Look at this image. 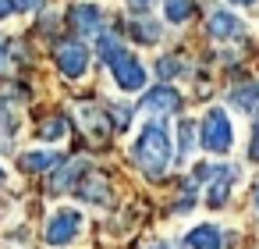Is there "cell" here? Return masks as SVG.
I'll list each match as a JSON object with an SVG mask.
<instances>
[{"instance_id":"83f0119b","label":"cell","mask_w":259,"mask_h":249,"mask_svg":"<svg viewBox=\"0 0 259 249\" xmlns=\"http://www.w3.org/2000/svg\"><path fill=\"white\" fill-rule=\"evenodd\" d=\"M231 4H241V8H248V4H255V0H231Z\"/></svg>"},{"instance_id":"ffe728a7","label":"cell","mask_w":259,"mask_h":249,"mask_svg":"<svg viewBox=\"0 0 259 249\" xmlns=\"http://www.w3.org/2000/svg\"><path fill=\"white\" fill-rule=\"evenodd\" d=\"M156 72H160V79H170V75L181 72V64H178V57H163V61L156 64Z\"/></svg>"},{"instance_id":"8992f818","label":"cell","mask_w":259,"mask_h":249,"mask_svg":"<svg viewBox=\"0 0 259 249\" xmlns=\"http://www.w3.org/2000/svg\"><path fill=\"white\" fill-rule=\"evenodd\" d=\"M68 25H71V32H78V36H100L103 25H107V15H103L100 4H89V0H82V4H71Z\"/></svg>"},{"instance_id":"9c48e42d","label":"cell","mask_w":259,"mask_h":249,"mask_svg":"<svg viewBox=\"0 0 259 249\" xmlns=\"http://www.w3.org/2000/svg\"><path fill=\"white\" fill-rule=\"evenodd\" d=\"M75 196L82 199V203H96V206H110V185H107V178L103 174H96V171H89L78 185H75Z\"/></svg>"},{"instance_id":"5bb4252c","label":"cell","mask_w":259,"mask_h":249,"mask_svg":"<svg viewBox=\"0 0 259 249\" xmlns=\"http://www.w3.org/2000/svg\"><path fill=\"white\" fill-rule=\"evenodd\" d=\"M231 103L238 107V111H259V82H241V86H234L231 89Z\"/></svg>"},{"instance_id":"52a82bcc","label":"cell","mask_w":259,"mask_h":249,"mask_svg":"<svg viewBox=\"0 0 259 249\" xmlns=\"http://www.w3.org/2000/svg\"><path fill=\"white\" fill-rule=\"evenodd\" d=\"M89 174V160L78 157V160H68L64 167H54V174H47V189L50 192H64V189H75L82 178Z\"/></svg>"},{"instance_id":"7a4b0ae2","label":"cell","mask_w":259,"mask_h":249,"mask_svg":"<svg viewBox=\"0 0 259 249\" xmlns=\"http://www.w3.org/2000/svg\"><path fill=\"white\" fill-rule=\"evenodd\" d=\"M96 50H100L103 64L110 68L114 86H117L121 93H142V89H146V82H149L146 64H142V61H139L132 50H124V47H121V40H117L114 32H100Z\"/></svg>"},{"instance_id":"30bf717a","label":"cell","mask_w":259,"mask_h":249,"mask_svg":"<svg viewBox=\"0 0 259 249\" xmlns=\"http://www.w3.org/2000/svg\"><path fill=\"white\" fill-rule=\"evenodd\" d=\"M206 32H209V40H238L241 32H245V25L231 15V11H213L209 15V22H206Z\"/></svg>"},{"instance_id":"4fadbf2b","label":"cell","mask_w":259,"mask_h":249,"mask_svg":"<svg viewBox=\"0 0 259 249\" xmlns=\"http://www.w3.org/2000/svg\"><path fill=\"white\" fill-rule=\"evenodd\" d=\"M57 153L54 150H39V153H22L18 157V164H22V171H29V174H50L54 167H57Z\"/></svg>"},{"instance_id":"7402d4cb","label":"cell","mask_w":259,"mask_h":249,"mask_svg":"<svg viewBox=\"0 0 259 249\" xmlns=\"http://www.w3.org/2000/svg\"><path fill=\"white\" fill-rule=\"evenodd\" d=\"M248 160H259V118L252 125V143H248Z\"/></svg>"},{"instance_id":"ac0fdd59","label":"cell","mask_w":259,"mask_h":249,"mask_svg":"<svg viewBox=\"0 0 259 249\" xmlns=\"http://www.w3.org/2000/svg\"><path fill=\"white\" fill-rule=\"evenodd\" d=\"M132 36H139L142 43H156L160 40V29L149 25V22H132Z\"/></svg>"},{"instance_id":"d4e9b609","label":"cell","mask_w":259,"mask_h":249,"mask_svg":"<svg viewBox=\"0 0 259 249\" xmlns=\"http://www.w3.org/2000/svg\"><path fill=\"white\" fill-rule=\"evenodd\" d=\"M153 4H156V0H128V8H132L135 15H146V11H149Z\"/></svg>"},{"instance_id":"6da1fadb","label":"cell","mask_w":259,"mask_h":249,"mask_svg":"<svg viewBox=\"0 0 259 249\" xmlns=\"http://www.w3.org/2000/svg\"><path fill=\"white\" fill-rule=\"evenodd\" d=\"M132 160L135 167L146 174V178H163L170 160H174V143H170V132H167V121L153 118L139 128L135 143H132Z\"/></svg>"},{"instance_id":"9a60e30c","label":"cell","mask_w":259,"mask_h":249,"mask_svg":"<svg viewBox=\"0 0 259 249\" xmlns=\"http://www.w3.org/2000/svg\"><path fill=\"white\" fill-rule=\"evenodd\" d=\"M192 11H195L192 0H163V18L174 22V25H185L192 18Z\"/></svg>"},{"instance_id":"8fae6325","label":"cell","mask_w":259,"mask_h":249,"mask_svg":"<svg viewBox=\"0 0 259 249\" xmlns=\"http://www.w3.org/2000/svg\"><path fill=\"white\" fill-rule=\"evenodd\" d=\"M238 182V171L234 167H217V174L209 178V192H206V203L209 206H224L227 196H231V185Z\"/></svg>"},{"instance_id":"d6986e66","label":"cell","mask_w":259,"mask_h":249,"mask_svg":"<svg viewBox=\"0 0 259 249\" xmlns=\"http://www.w3.org/2000/svg\"><path fill=\"white\" fill-rule=\"evenodd\" d=\"M15 128V111L8 107V100H0V132H11Z\"/></svg>"},{"instance_id":"603a6c76","label":"cell","mask_w":259,"mask_h":249,"mask_svg":"<svg viewBox=\"0 0 259 249\" xmlns=\"http://www.w3.org/2000/svg\"><path fill=\"white\" fill-rule=\"evenodd\" d=\"M43 4H47V0H18V11H22V15H32V11H39Z\"/></svg>"},{"instance_id":"484cf974","label":"cell","mask_w":259,"mask_h":249,"mask_svg":"<svg viewBox=\"0 0 259 249\" xmlns=\"http://www.w3.org/2000/svg\"><path fill=\"white\" fill-rule=\"evenodd\" d=\"M146 249H170L167 242H153V245H146Z\"/></svg>"},{"instance_id":"3957f363","label":"cell","mask_w":259,"mask_h":249,"mask_svg":"<svg viewBox=\"0 0 259 249\" xmlns=\"http://www.w3.org/2000/svg\"><path fill=\"white\" fill-rule=\"evenodd\" d=\"M82 228H85L82 210H75V206H61V210H54V214L47 217L43 242L54 245V249H64V245H71V242L82 235Z\"/></svg>"},{"instance_id":"cb8c5ba5","label":"cell","mask_w":259,"mask_h":249,"mask_svg":"<svg viewBox=\"0 0 259 249\" xmlns=\"http://www.w3.org/2000/svg\"><path fill=\"white\" fill-rule=\"evenodd\" d=\"M18 11V0H0V22H4V18H11Z\"/></svg>"},{"instance_id":"7c38bea8","label":"cell","mask_w":259,"mask_h":249,"mask_svg":"<svg viewBox=\"0 0 259 249\" xmlns=\"http://www.w3.org/2000/svg\"><path fill=\"white\" fill-rule=\"evenodd\" d=\"M224 231L217 224H195L188 235H185V245L188 249H224Z\"/></svg>"},{"instance_id":"2e32d148","label":"cell","mask_w":259,"mask_h":249,"mask_svg":"<svg viewBox=\"0 0 259 249\" xmlns=\"http://www.w3.org/2000/svg\"><path fill=\"white\" fill-rule=\"evenodd\" d=\"M192 143H195V125L192 121H181V128H178V157H188L192 153Z\"/></svg>"},{"instance_id":"f1b7e54d","label":"cell","mask_w":259,"mask_h":249,"mask_svg":"<svg viewBox=\"0 0 259 249\" xmlns=\"http://www.w3.org/2000/svg\"><path fill=\"white\" fill-rule=\"evenodd\" d=\"M255 206H259V189H255Z\"/></svg>"},{"instance_id":"e0dca14e","label":"cell","mask_w":259,"mask_h":249,"mask_svg":"<svg viewBox=\"0 0 259 249\" xmlns=\"http://www.w3.org/2000/svg\"><path fill=\"white\" fill-rule=\"evenodd\" d=\"M68 132V125H64V118H54V121H43L39 125V139H47V143H54V139H61Z\"/></svg>"},{"instance_id":"277c9868","label":"cell","mask_w":259,"mask_h":249,"mask_svg":"<svg viewBox=\"0 0 259 249\" xmlns=\"http://www.w3.org/2000/svg\"><path fill=\"white\" fill-rule=\"evenodd\" d=\"M199 143H202L206 153H217V157H224V153L234 146V125H231L227 111H220V107L206 111V118H202V132H199Z\"/></svg>"},{"instance_id":"4316f807","label":"cell","mask_w":259,"mask_h":249,"mask_svg":"<svg viewBox=\"0 0 259 249\" xmlns=\"http://www.w3.org/2000/svg\"><path fill=\"white\" fill-rule=\"evenodd\" d=\"M4 185H8V171H4V167H0V189H4Z\"/></svg>"},{"instance_id":"5b68a950","label":"cell","mask_w":259,"mask_h":249,"mask_svg":"<svg viewBox=\"0 0 259 249\" xmlns=\"http://www.w3.org/2000/svg\"><path fill=\"white\" fill-rule=\"evenodd\" d=\"M54 61L64 79H82L89 72V47L82 43V36H68L54 47Z\"/></svg>"},{"instance_id":"44dd1931","label":"cell","mask_w":259,"mask_h":249,"mask_svg":"<svg viewBox=\"0 0 259 249\" xmlns=\"http://www.w3.org/2000/svg\"><path fill=\"white\" fill-rule=\"evenodd\" d=\"M8 61H11V40H8L4 32H0V72L8 68Z\"/></svg>"},{"instance_id":"ba28073f","label":"cell","mask_w":259,"mask_h":249,"mask_svg":"<svg viewBox=\"0 0 259 249\" xmlns=\"http://www.w3.org/2000/svg\"><path fill=\"white\" fill-rule=\"evenodd\" d=\"M142 111H153V114H178L181 111V93L174 86H156V89H146L142 96Z\"/></svg>"}]
</instances>
